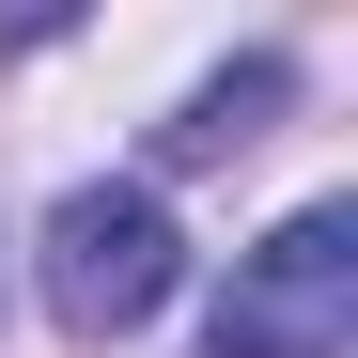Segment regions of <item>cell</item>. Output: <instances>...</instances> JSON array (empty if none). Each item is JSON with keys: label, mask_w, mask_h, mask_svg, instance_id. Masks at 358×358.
Here are the masks:
<instances>
[{"label": "cell", "mask_w": 358, "mask_h": 358, "mask_svg": "<svg viewBox=\"0 0 358 358\" xmlns=\"http://www.w3.org/2000/svg\"><path fill=\"white\" fill-rule=\"evenodd\" d=\"M171 280H187V234H171L156 187H63V203H47V312H63L78 343L156 327Z\"/></svg>", "instance_id": "obj_2"}, {"label": "cell", "mask_w": 358, "mask_h": 358, "mask_svg": "<svg viewBox=\"0 0 358 358\" xmlns=\"http://www.w3.org/2000/svg\"><path fill=\"white\" fill-rule=\"evenodd\" d=\"M280 94H296V63H234V78H203V94L156 125V171H218V156H250V141L280 125Z\"/></svg>", "instance_id": "obj_3"}, {"label": "cell", "mask_w": 358, "mask_h": 358, "mask_svg": "<svg viewBox=\"0 0 358 358\" xmlns=\"http://www.w3.org/2000/svg\"><path fill=\"white\" fill-rule=\"evenodd\" d=\"M343 343H358V203H296L218 280L203 358H343Z\"/></svg>", "instance_id": "obj_1"}]
</instances>
